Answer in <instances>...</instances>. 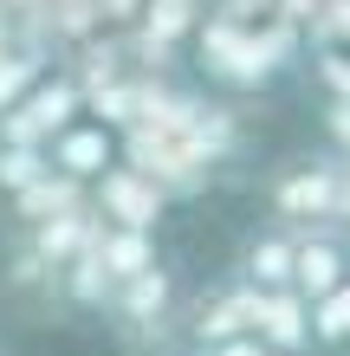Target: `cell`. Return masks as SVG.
Returning a JSON list of instances; mask_svg holds the SVG:
<instances>
[{"label":"cell","instance_id":"1","mask_svg":"<svg viewBox=\"0 0 350 356\" xmlns=\"http://www.w3.org/2000/svg\"><path fill=\"white\" fill-rule=\"evenodd\" d=\"M337 181H344V156H299L266 181V207L279 214V227H331Z\"/></svg>","mask_w":350,"mask_h":356},{"label":"cell","instance_id":"2","mask_svg":"<svg viewBox=\"0 0 350 356\" xmlns=\"http://www.w3.org/2000/svg\"><path fill=\"white\" fill-rule=\"evenodd\" d=\"M104 318H111L130 343L162 337V330H169V318H175V272L156 259L150 272H136V279H117L111 298H104Z\"/></svg>","mask_w":350,"mask_h":356},{"label":"cell","instance_id":"3","mask_svg":"<svg viewBox=\"0 0 350 356\" xmlns=\"http://www.w3.org/2000/svg\"><path fill=\"white\" fill-rule=\"evenodd\" d=\"M78 111H85V91H78L72 78H39V85L19 97L7 117H0V143L46 149V143L65 130V123H78Z\"/></svg>","mask_w":350,"mask_h":356},{"label":"cell","instance_id":"4","mask_svg":"<svg viewBox=\"0 0 350 356\" xmlns=\"http://www.w3.org/2000/svg\"><path fill=\"white\" fill-rule=\"evenodd\" d=\"M85 195H91V214L104 227H130V234H156L162 207H169V195H162L143 169H130V162H111Z\"/></svg>","mask_w":350,"mask_h":356},{"label":"cell","instance_id":"5","mask_svg":"<svg viewBox=\"0 0 350 356\" xmlns=\"http://www.w3.org/2000/svg\"><path fill=\"white\" fill-rule=\"evenodd\" d=\"M350 279V240L344 227H292V291L305 305H318L324 291H337Z\"/></svg>","mask_w":350,"mask_h":356},{"label":"cell","instance_id":"6","mask_svg":"<svg viewBox=\"0 0 350 356\" xmlns=\"http://www.w3.org/2000/svg\"><path fill=\"white\" fill-rule=\"evenodd\" d=\"M111 162H117V136L104 130V123H65V130L46 143V169L78 181V188H91Z\"/></svg>","mask_w":350,"mask_h":356},{"label":"cell","instance_id":"7","mask_svg":"<svg viewBox=\"0 0 350 356\" xmlns=\"http://www.w3.org/2000/svg\"><path fill=\"white\" fill-rule=\"evenodd\" d=\"M253 298H260V291H253V285H240V279H228L221 291H208V298L189 311V337H195V350H214V343L253 337Z\"/></svg>","mask_w":350,"mask_h":356},{"label":"cell","instance_id":"8","mask_svg":"<svg viewBox=\"0 0 350 356\" xmlns=\"http://www.w3.org/2000/svg\"><path fill=\"white\" fill-rule=\"evenodd\" d=\"M234 279L253 291H292V227H260V234L240 240L234 253Z\"/></svg>","mask_w":350,"mask_h":356},{"label":"cell","instance_id":"9","mask_svg":"<svg viewBox=\"0 0 350 356\" xmlns=\"http://www.w3.org/2000/svg\"><path fill=\"white\" fill-rule=\"evenodd\" d=\"M253 337L279 356H305L312 350V305L299 291H260L253 298Z\"/></svg>","mask_w":350,"mask_h":356},{"label":"cell","instance_id":"10","mask_svg":"<svg viewBox=\"0 0 350 356\" xmlns=\"http://www.w3.org/2000/svg\"><path fill=\"white\" fill-rule=\"evenodd\" d=\"M97 266L111 272V285L117 279H136V272H150L156 266V234H130V227H97Z\"/></svg>","mask_w":350,"mask_h":356},{"label":"cell","instance_id":"11","mask_svg":"<svg viewBox=\"0 0 350 356\" xmlns=\"http://www.w3.org/2000/svg\"><path fill=\"white\" fill-rule=\"evenodd\" d=\"M72 207H85V188L78 181H65V175H39L33 188H19L13 195V214L26 220V227H46V220H58V214H72Z\"/></svg>","mask_w":350,"mask_h":356},{"label":"cell","instance_id":"12","mask_svg":"<svg viewBox=\"0 0 350 356\" xmlns=\"http://www.w3.org/2000/svg\"><path fill=\"white\" fill-rule=\"evenodd\" d=\"M312 350H324V356H344L350 350V279L312 305Z\"/></svg>","mask_w":350,"mask_h":356},{"label":"cell","instance_id":"13","mask_svg":"<svg viewBox=\"0 0 350 356\" xmlns=\"http://www.w3.org/2000/svg\"><path fill=\"white\" fill-rule=\"evenodd\" d=\"M39 85V58L33 52H0V117Z\"/></svg>","mask_w":350,"mask_h":356},{"label":"cell","instance_id":"14","mask_svg":"<svg viewBox=\"0 0 350 356\" xmlns=\"http://www.w3.org/2000/svg\"><path fill=\"white\" fill-rule=\"evenodd\" d=\"M46 175V149H19V143H0V188L19 195V188H33Z\"/></svg>","mask_w":350,"mask_h":356},{"label":"cell","instance_id":"15","mask_svg":"<svg viewBox=\"0 0 350 356\" xmlns=\"http://www.w3.org/2000/svg\"><path fill=\"white\" fill-rule=\"evenodd\" d=\"M201 356H279V350H266L260 337H234V343H214V350H201Z\"/></svg>","mask_w":350,"mask_h":356},{"label":"cell","instance_id":"16","mask_svg":"<svg viewBox=\"0 0 350 356\" xmlns=\"http://www.w3.org/2000/svg\"><path fill=\"white\" fill-rule=\"evenodd\" d=\"M331 136L344 143V162H350V104H337V111H331Z\"/></svg>","mask_w":350,"mask_h":356},{"label":"cell","instance_id":"17","mask_svg":"<svg viewBox=\"0 0 350 356\" xmlns=\"http://www.w3.org/2000/svg\"><path fill=\"white\" fill-rule=\"evenodd\" d=\"M337 227H350V162H344V181H337Z\"/></svg>","mask_w":350,"mask_h":356},{"label":"cell","instance_id":"18","mask_svg":"<svg viewBox=\"0 0 350 356\" xmlns=\"http://www.w3.org/2000/svg\"><path fill=\"white\" fill-rule=\"evenodd\" d=\"M331 85L344 91V104H350V65H331Z\"/></svg>","mask_w":350,"mask_h":356}]
</instances>
